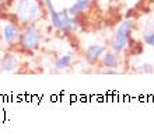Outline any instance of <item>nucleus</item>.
I'll list each match as a JSON object with an SVG mask.
<instances>
[{
	"mask_svg": "<svg viewBox=\"0 0 154 139\" xmlns=\"http://www.w3.org/2000/svg\"><path fill=\"white\" fill-rule=\"evenodd\" d=\"M44 4L42 0H18L16 8L17 20L21 25H28L39 20L44 14Z\"/></svg>",
	"mask_w": 154,
	"mask_h": 139,
	"instance_id": "1",
	"label": "nucleus"
},
{
	"mask_svg": "<svg viewBox=\"0 0 154 139\" xmlns=\"http://www.w3.org/2000/svg\"><path fill=\"white\" fill-rule=\"evenodd\" d=\"M20 46L28 52H34L37 51L41 45V31L37 25L34 24H28L24 25V28L21 31L20 35V41H18Z\"/></svg>",
	"mask_w": 154,
	"mask_h": 139,
	"instance_id": "2",
	"label": "nucleus"
},
{
	"mask_svg": "<svg viewBox=\"0 0 154 139\" xmlns=\"http://www.w3.org/2000/svg\"><path fill=\"white\" fill-rule=\"evenodd\" d=\"M20 35H21V28L17 24L6 23L3 25V28H2V37H3L4 42L10 46L16 45L17 42L20 41Z\"/></svg>",
	"mask_w": 154,
	"mask_h": 139,
	"instance_id": "3",
	"label": "nucleus"
},
{
	"mask_svg": "<svg viewBox=\"0 0 154 139\" xmlns=\"http://www.w3.org/2000/svg\"><path fill=\"white\" fill-rule=\"evenodd\" d=\"M106 48L102 44H93V45H88L87 49L84 51V59L87 63L90 65H95L101 61L102 55L105 53Z\"/></svg>",
	"mask_w": 154,
	"mask_h": 139,
	"instance_id": "4",
	"label": "nucleus"
},
{
	"mask_svg": "<svg viewBox=\"0 0 154 139\" xmlns=\"http://www.w3.org/2000/svg\"><path fill=\"white\" fill-rule=\"evenodd\" d=\"M48 13H49V20H51L52 27L59 30V31H62L66 24V21H67V18L70 17L67 8H63V10H55V8H53V10H51V11H48Z\"/></svg>",
	"mask_w": 154,
	"mask_h": 139,
	"instance_id": "5",
	"label": "nucleus"
},
{
	"mask_svg": "<svg viewBox=\"0 0 154 139\" xmlns=\"http://www.w3.org/2000/svg\"><path fill=\"white\" fill-rule=\"evenodd\" d=\"M121 53L115 52V51H105V53L101 58V66L105 69H118L121 66Z\"/></svg>",
	"mask_w": 154,
	"mask_h": 139,
	"instance_id": "6",
	"label": "nucleus"
},
{
	"mask_svg": "<svg viewBox=\"0 0 154 139\" xmlns=\"http://www.w3.org/2000/svg\"><path fill=\"white\" fill-rule=\"evenodd\" d=\"M129 41H130V38H128L123 34H119L115 31V34L112 35V38H111V41H109V48L118 53H122L126 51L128 45H129Z\"/></svg>",
	"mask_w": 154,
	"mask_h": 139,
	"instance_id": "7",
	"label": "nucleus"
},
{
	"mask_svg": "<svg viewBox=\"0 0 154 139\" xmlns=\"http://www.w3.org/2000/svg\"><path fill=\"white\" fill-rule=\"evenodd\" d=\"M20 65V59L17 55L11 52H7L4 56H2V65H0V70L2 72H13L16 70Z\"/></svg>",
	"mask_w": 154,
	"mask_h": 139,
	"instance_id": "8",
	"label": "nucleus"
},
{
	"mask_svg": "<svg viewBox=\"0 0 154 139\" xmlns=\"http://www.w3.org/2000/svg\"><path fill=\"white\" fill-rule=\"evenodd\" d=\"M91 3H93V0H74L73 3L67 7V11H69L70 16L77 17L83 14V13H85V10H88Z\"/></svg>",
	"mask_w": 154,
	"mask_h": 139,
	"instance_id": "9",
	"label": "nucleus"
},
{
	"mask_svg": "<svg viewBox=\"0 0 154 139\" xmlns=\"http://www.w3.org/2000/svg\"><path fill=\"white\" fill-rule=\"evenodd\" d=\"M73 58H74V52H73V51H70V52H67V53H63V55H60V56L56 58V59H55V62H53L55 69L63 70V69H67V68H70L72 62H73Z\"/></svg>",
	"mask_w": 154,
	"mask_h": 139,
	"instance_id": "10",
	"label": "nucleus"
},
{
	"mask_svg": "<svg viewBox=\"0 0 154 139\" xmlns=\"http://www.w3.org/2000/svg\"><path fill=\"white\" fill-rule=\"evenodd\" d=\"M134 27H136V24H134L133 18H125L121 24L118 25L116 33L123 34V35H126L128 38H132V34H133V31H134Z\"/></svg>",
	"mask_w": 154,
	"mask_h": 139,
	"instance_id": "11",
	"label": "nucleus"
},
{
	"mask_svg": "<svg viewBox=\"0 0 154 139\" xmlns=\"http://www.w3.org/2000/svg\"><path fill=\"white\" fill-rule=\"evenodd\" d=\"M79 27H80V23H79V18L77 17H73L70 16L69 18H67V21H66L65 27H63V33H67V34H73L76 33L77 30H79Z\"/></svg>",
	"mask_w": 154,
	"mask_h": 139,
	"instance_id": "12",
	"label": "nucleus"
},
{
	"mask_svg": "<svg viewBox=\"0 0 154 139\" xmlns=\"http://www.w3.org/2000/svg\"><path fill=\"white\" fill-rule=\"evenodd\" d=\"M142 39L146 45L154 48V28H144L142 31Z\"/></svg>",
	"mask_w": 154,
	"mask_h": 139,
	"instance_id": "13",
	"label": "nucleus"
},
{
	"mask_svg": "<svg viewBox=\"0 0 154 139\" xmlns=\"http://www.w3.org/2000/svg\"><path fill=\"white\" fill-rule=\"evenodd\" d=\"M134 72L142 74H151L154 73V66L151 63H149V62H144L142 65H139L137 68H134Z\"/></svg>",
	"mask_w": 154,
	"mask_h": 139,
	"instance_id": "14",
	"label": "nucleus"
},
{
	"mask_svg": "<svg viewBox=\"0 0 154 139\" xmlns=\"http://www.w3.org/2000/svg\"><path fill=\"white\" fill-rule=\"evenodd\" d=\"M151 23H153V24H150V25H147V28H154V18L153 20H150Z\"/></svg>",
	"mask_w": 154,
	"mask_h": 139,
	"instance_id": "15",
	"label": "nucleus"
},
{
	"mask_svg": "<svg viewBox=\"0 0 154 139\" xmlns=\"http://www.w3.org/2000/svg\"><path fill=\"white\" fill-rule=\"evenodd\" d=\"M0 65H2V56H0Z\"/></svg>",
	"mask_w": 154,
	"mask_h": 139,
	"instance_id": "16",
	"label": "nucleus"
}]
</instances>
